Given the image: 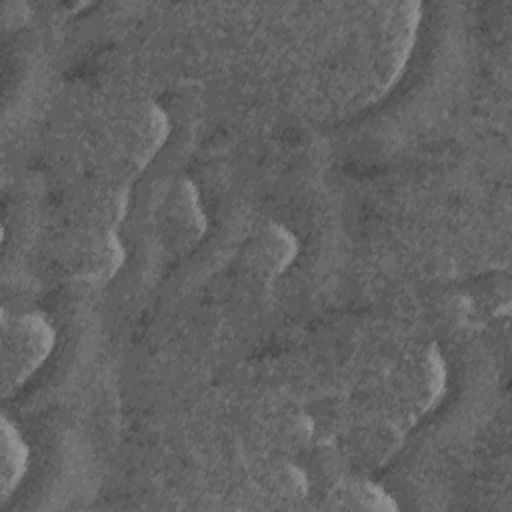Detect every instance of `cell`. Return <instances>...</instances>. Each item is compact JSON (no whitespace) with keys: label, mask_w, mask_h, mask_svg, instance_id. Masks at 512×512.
<instances>
[{"label":"cell","mask_w":512,"mask_h":512,"mask_svg":"<svg viewBox=\"0 0 512 512\" xmlns=\"http://www.w3.org/2000/svg\"><path fill=\"white\" fill-rule=\"evenodd\" d=\"M52 342L50 326L36 316H24L10 328L4 320V386L20 384L48 354Z\"/></svg>","instance_id":"6da1fadb"},{"label":"cell","mask_w":512,"mask_h":512,"mask_svg":"<svg viewBox=\"0 0 512 512\" xmlns=\"http://www.w3.org/2000/svg\"><path fill=\"white\" fill-rule=\"evenodd\" d=\"M26 462V448L20 442L18 434L8 428V422H4V434H2V476H4V494L10 492L12 482H18Z\"/></svg>","instance_id":"7a4b0ae2"}]
</instances>
